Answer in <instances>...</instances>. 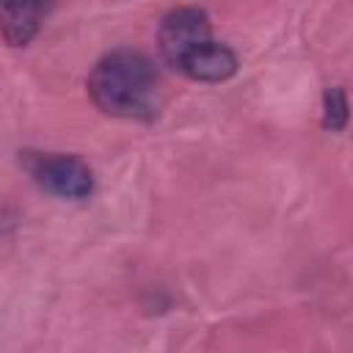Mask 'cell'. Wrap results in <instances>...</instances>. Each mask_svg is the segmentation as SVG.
Returning a JSON list of instances; mask_svg holds the SVG:
<instances>
[{
	"label": "cell",
	"instance_id": "5",
	"mask_svg": "<svg viewBox=\"0 0 353 353\" xmlns=\"http://www.w3.org/2000/svg\"><path fill=\"white\" fill-rule=\"evenodd\" d=\"M323 124L331 132H339L347 124V97L339 85L325 88L323 94Z\"/></svg>",
	"mask_w": 353,
	"mask_h": 353
},
{
	"label": "cell",
	"instance_id": "4",
	"mask_svg": "<svg viewBox=\"0 0 353 353\" xmlns=\"http://www.w3.org/2000/svg\"><path fill=\"white\" fill-rule=\"evenodd\" d=\"M44 6H28V3H6L0 6V30L3 39L11 47H25L41 28Z\"/></svg>",
	"mask_w": 353,
	"mask_h": 353
},
{
	"label": "cell",
	"instance_id": "1",
	"mask_svg": "<svg viewBox=\"0 0 353 353\" xmlns=\"http://www.w3.org/2000/svg\"><path fill=\"white\" fill-rule=\"evenodd\" d=\"M91 102L116 119L152 121L160 110V80L152 61L135 50H113L102 55L88 80Z\"/></svg>",
	"mask_w": 353,
	"mask_h": 353
},
{
	"label": "cell",
	"instance_id": "3",
	"mask_svg": "<svg viewBox=\"0 0 353 353\" xmlns=\"http://www.w3.org/2000/svg\"><path fill=\"white\" fill-rule=\"evenodd\" d=\"M25 165H28L30 179L41 190L58 199L80 201V199H88L94 190V174L77 154H61V152L41 154L39 152V154H28Z\"/></svg>",
	"mask_w": 353,
	"mask_h": 353
},
{
	"label": "cell",
	"instance_id": "2",
	"mask_svg": "<svg viewBox=\"0 0 353 353\" xmlns=\"http://www.w3.org/2000/svg\"><path fill=\"white\" fill-rule=\"evenodd\" d=\"M160 52L168 66L199 83H223L237 72V55L212 39L204 8H171L157 30Z\"/></svg>",
	"mask_w": 353,
	"mask_h": 353
}]
</instances>
